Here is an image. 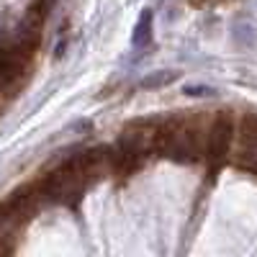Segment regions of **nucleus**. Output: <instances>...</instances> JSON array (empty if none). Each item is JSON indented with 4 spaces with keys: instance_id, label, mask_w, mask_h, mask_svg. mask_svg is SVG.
Returning <instances> with one entry per match:
<instances>
[{
    "instance_id": "obj_1",
    "label": "nucleus",
    "mask_w": 257,
    "mask_h": 257,
    "mask_svg": "<svg viewBox=\"0 0 257 257\" xmlns=\"http://www.w3.org/2000/svg\"><path fill=\"white\" fill-rule=\"evenodd\" d=\"M39 190H41V196H44V203L77 206L85 196V190H88V185H85L82 175L77 173L72 157H67L39 180Z\"/></svg>"
},
{
    "instance_id": "obj_2",
    "label": "nucleus",
    "mask_w": 257,
    "mask_h": 257,
    "mask_svg": "<svg viewBox=\"0 0 257 257\" xmlns=\"http://www.w3.org/2000/svg\"><path fill=\"white\" fill-rule=\"evenodd\" d=\"M234 137H237V118L231 111H216L206 123V160L211 162H226L231 157Z\"/></svg>"
},
{
    "instance_id": "obj_3",
    "label": "nucleus",
    "mask_w": 257,
    "mask_h": 257,
    "mask_svg": "<svg viewBox=\"0 0 257 257\" xmlns=\"http://www.w3.org/2000/svg\"><path fill=\"white\" fill-rule=\"evenodd\" d=\"M234 144L257 147V111H247L237 118V137Z\"/></svg>"
},
{
    "instance_id": "obj_4",
    "label": "nucleus",
    "mask_w": 257,
    "mask_h": 257,
    "mask_svg": "<svg viewBox=\"0 0 257 257\" xmlns=\"http://www.w3.org/2000/svg\"><path fill=\"white\" fill-rule=\"evenodd\" d=\"M190 3H196V6H211V3H221V0H190Z\"/></svg>"
}]
</instances>
